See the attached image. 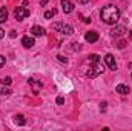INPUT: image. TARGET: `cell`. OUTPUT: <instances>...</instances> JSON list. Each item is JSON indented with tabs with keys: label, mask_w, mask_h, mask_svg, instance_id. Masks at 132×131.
<instances>
[{
	"label": "cell",
	"mask_w": 132,
	"mask_h": 131,
	"mask_svg": "<svg viewBox=\"0 0 132 131\" xmlns=\"http://www.w3.org/2000/svg\"><path fill=\"white\" fill-rule=\"evenodd\" d=\"M85 39H86L88 43H94V42L98 40V33H95V31H88V33L85 34Z\"/></svg>",
	"instance_id": "ba28073f"
},
{
	"label": "cell",
	"mask_w": 132,
	"mask_h": 131,
	"mask_svg": "<svg viewBox=\"0 0 132 131\" xmlns=\"http://www.w3.org/2000/svg\"><path fill=\"white\" fill-rule=\"evenodd\" d=\"M3 35H5V31H3V30H2V28H0V40H2V39H3Z\"/></svg>",
	"instance_id": "d4e9b609"
},
{
	"label": "cell",
	"mask_w": 132,
	"mask_h": 131,
	"mask_svg": "<svg viewBox=\"0 0 132 131\" xmlns=\"http://www.w3.org/2000/svg\"><path fill=\"white\" fill-rule=\"evenodd\" d=\"M14 17H15L17 22H22L26 17H29V9H26L25 6H17L15 11H14Z\"/></svg>",
	"instance_id": "277c9868"
},
{
	"label": "cell",
	"mask_w": 132,
	"mask_h": 131,
	"mask_svg": "<svg viewBox=\"0 0 132 131\" xmlns=\"http://www.w3.org/2000/svg\"><path fill=\"white\" fill-rule=\"evenodd\" d=\"M0 94H2V96H9V94H11V90H9V88H5V86H3V88L0 90Z\"/></svg>",
	"instance_id": "ac0fdd59"
},
{
	"label": "cell",
	"mask_w": 132,
	"mask_h": 131,
	"mask_svg": "<svg viewBox=\"0 0 132 131\" xmlns=\"http://www.w3.org/2000/svg\"><path fill=\"white\" fill-rule=\"evenodd\" d=\"M22 45H23L25 48H32L34 46V37L23 35V37H22Z\"/></svg>",
	"instance_id": "7c38bea8"
},
{
	"label": "cell",
	"mask_w": 132,
	"mask_h": 131,
	"mask_svg": "<svg viewBox=\"0 0 132 131\" xmlns=\"http://www.w3.org/2000/svg\"><path fill=\"white\" fill-rule=\"evenodd\" d=\"M60 5H62V8H63V12H65V14H71V12L74 11V3H72L71 0H62V2H60Z\"/></svg>",
	"instance_id": "5b68a950"
},
{
	"label": "cell",
	"mask_w": 132,
	"mask_h": 131,
	"mask_svg": "<svg viewBox=\"0 0 132 131\" xmlns=\"http://www.w3.org/2000/svg\"><path fill=\"white\" fill-rule=\"evenodd\" d=\"M8 20V9L3 6V8H0V23H5Z\"/></svg>",
	"instance_id": "5bb4252c"
},
{
	"label": "cell",
	"mask_w": 132,
	"mask_h": 131,
	"mask_svg": "<svg viewBox=\"0 0 132 131\" xmlns=\"http://www.w3.org/2000/svg\"><path fill=\"white\" fill-rule=\"evenodd\" d=\"M103 71H104V65L101 63L98 54H89L81 65V72L89 79H94V77L100 76Z\"/></svg>",
	"instance_id": "6da1fadb"
},
{
	"label": "cell",
	"mask_w": 132,
	"mask_h": 131,
	"mask_svg": "<svg viewBox=\"0 0 132 131\" xmlns=\"http://www.w3.org/2000/svg\"><path fill=\"white\" fill-rule=\"evenodd\" d=\"M74 45V49H80V43H72Z\"/></svg>",
	"instance_id": "cb8c5ba5"
},
{
	"label": "cell",
	"mask_w": 132,
	"mask_h": 131,
	"mask_svg": "<svg viewBox=\"0 0 132 131\" xmlns=\"http://www.w3.org/2000/svg\"><path fill=\"white\" fill-rule=\"evenodd\" d=\"M104 62H106V65H108L109 69H112V71L117 69V63H115V59H114L112 54H106V56H104Z\"/></svg>",
	"instance_id": "8992f818"
},
{
	"label": "cell",
	"mask_w": 132,
	"mask_h": 131,
	"mask_svg": "<svg viewBox=\"0 0 132 131\" xmlns=\"http://www.w3.org/2000/svg\"><path fill=\"white\" fill-rule=\"evenodd\" d=\"M88 2H91V0H78V3H81V5H85V3H88Z\"/></svg>",
	"instance_id": "484cf974"
},
{
	"label": "cell",
	"mask_w": 132,
	"mask_h": 131,
	"mask_svg": "<svg viewBox=\"0 0 132 131\" xmlns=\"http://www.w3.org/2000/svg\"><path fill=\"white\" fill-rule=\"evenodd\" d=\"M100 19L108 25H115L120 19V11L115 5H108L100 11Z\"/></svg>",
	"instance_id": "7a4b0ae2"
},
{
	"label": "cell",
	"mask_w": 132,
	"mask_h": 131,
	"mask_svg": "<svg viewBox=\"0 0 132 131\" xmlns=\"http://www.w3.org/2000/svg\"><path fill=\"white\" fill-rule=\"evenodd\" d=\"M29 33L32 34V35H35V37H42V35H45V34H46V30H45V28H42V26H37V25H35V26L31 28V31H29Z\"/></svg>",
	"instance_id": "8fae6325"
},
{
	"label": "cell",
	"mask_w": 132,
	"mask_h": 131,
	"mask_svg": "<svg viewBox=\"0 0 132 131\" xmlns=\"http://www.w3.org/2000/svg\"><path fill=\"white\" fill-rule=\"evenodd\" d=\"M15 35H17V31H14V30H12V31H9V37H12V39H14Z\"/></svg>",
	"instance_id": "603a6c76"
},
{
	"label": "cell",
	"mask_w": 132,
	"mask_h": 131,
	"mask_svg": "<svg viewBox=\"0 0 132 131\" xmlns=\"http://www.w3.org/2000/svg\"><path fill=\"white\" fill-rule=\"evenodd\" d=\"M28 83L32 86L34 94H38V93H40V90H42V82H37V80H34V79H28Z\"/></svg>",
	"instance_id": "9c48e42d"
},
{
	"label": "cell",
	"mask_w": 132,
	"mask_h": 131,
	"mask_svg": "<svg viewBox=\"0 0 132 131\" xmlns=\"http://www.w3.org/2000/svg\"><path fill=\"white\" fill-rule=\"evenodd\" d=\"M46 3H48V0H42V2H40V5H42V6H45Z\"/></svg>",
	"instance_id": "4316f807"
},
{
	"label": "cell",
	"mask_w": 132,
	"mask_h": 131,
	"mask_svg": "<svg viewBox=\"0 0 132 131\" xmlns=\"http://www.w3.org/2000/svg\"><path fill=\"white\" fill-rule=\"evenodd\" d=\"M115 46H117L118 49H123V48L126 46V42H125V40H118V42L115 43Z\"/></svg>",
	"instance_id": "e0dca14e"
},
{
	"label": "cell",
	"mask_w": 132,
	"mask_h": 131,
	"mask_svg": "<svg viewBox=\"0 0 132 131\" xmlns=\"http://www.w3.org/2000/svg\"><path fill=\"white\" fill-rule=\"evenodd\" d=\"M125 33H126V26H123V25L115 26V28L111 30V35H112V37H120V35H123Z\"/></svg>",
	"instance_id": "52a82bcc"
},
{
	"label": "cell",
	"mask_w": 132,
	"mask_h": 131,
	"mask_svg": "<svg viewBox=\"0 0 132 131\" xmlns=\"http://www.w3.org/2000/svg\"><path fill=\"white\" fill-rule=\"evenodd\" d=\"M57 103H59V105H63V103H65V99L63 97H57Z\"/></svg>",
	"instance_id": "7402d4cb"
},
{
	"label": "cell",
	"mask_w": 132,
	"mask_h": 131,
	"mask_svg": "<svg viewBox=\"0 0 132 131\" xmlns=\"http://www.w3.org/2000/svg\"><path fill=\"white\" fill-rule=\"evenodd\" d=\"M5 62H6V60H5V57H3V56L0 54V69H2L3 66H5Z\"/></svg>",
	"instance_id": "ffe728a7"
},
{
	"label": "cell",
	"mask_w": 132,
	"mask_h": 131,
	"mask_svg": "<svg viewBox=\"0 0 132 131\" xmlns=\"http://www.w3.org/2000/svg\"><path fill=\"white\" fill-rule=\"evenodd\" d=\"M11 83H12V79H11V77H5V79H2V85L8 86V85H11Z\"/></svg>",
	"instance_id": "2e32d148"
},
{
	"label": "cell",
	"mask_w": 132,
	"mask_h": 131,
	"mask_svg": "<svg viewBox=\"0 0 132 131\" xmlns=\"http://www.w3.org/2000/svg\"><path fill=\"white\" fill-rule=\"evenodd\" d=\"M14 122H15L17 125H20V127H22V125H25V123H26V119H25V116H23V114H15V116H14Z\"/></svg>",
	"instance_id": "4fadbf2b"
},
{
	"label": "cell",
	"mask_w": 132,
	"mask_h": 131,
	"mask_svg": "<svg viewBox=\"0 0 132 131\" xmlns=\"http://www.w3.org/2000/svg\"><path fill=\"white\" fill-rule=\"evenodd\" d=\"M115 91H117L118 94H121V96H126V94H129V93H131V88H129L128 85L120 83V85H117V86H115Z\"/></svg>",
	"instance_id": "30bf717a"
},
{
	"label": "cell",
	"mask_w": 132,
	"mask_h": 131,
	"mask_svg": "<svg viewBox=\"0 0 132 131\" xmlns=\"http://www.w3.org/2000/svg\"><path fill=\"white\" fill-rule=\"evenodd\" d=\"M52 28H54L57 33H62V34H65V35H72V34H74V28H72L71 25L63 23V22H57V23H54Z\"/></svg>",
	"instance_id": "3957f363"
},
{
	"label": "cell",
	"mask_w": 132,
	"mask_h": 131,
	"mask_svg": "<svg viewBox=\"0 0 132 131\" xmlns=\"http://www.w3.org/2000/svg\"><path fill=\"white\" fill-rule=\"evenodd\" d=\"M57 59H59L60 62H63V63H68V59H66V57H63V56H57Z\"/></svg>",
	"instance_id": "44dd1931"
},
{
	"label": "cell",
	"mask_w": 132,
	"mask_h": 131,
	"mask_svg": "<svg viewBox=\"0 0 132 131\" xmlns=\"http://www.w3.org/2000/svg\"><path fill=\"white\" fill-rule=\"evenodd\" d=\"M57 14V9L55 8H52V9H49V11H46L45 12V19H51V17H54Z\"/></svg>",
	"instance_id": "9a60e30c"
},
{
	"label": "cell",
	"mask_w": 132,
	"mask_h": 131,
	"mask_svg": "<svg viewBox=\"0 0 132 131\" xmlns=\"http://www.w3.org/2000/svg\"><path fill=\"white\" fill-rule=\"evenodd\" d=\"M106 108H108V102H101V103H100V111H101V113H104V111H106Z\"/></svg>",
	"instance_id": "d6986e66"
},
{
	"label": "cell",
	"mask_w": 132,
	"mask_h": 131,
	"mask_svg": "<svg viewBox=\"0 0 132 131\" xmlns=\"http://www.w3.org/2000/svg\"><path fill=\"white\" fill-rule=\"evenodd\" d=\"M131 37H132V31H131Z\"/></svg>",
	"instance_id": "83f0119b"
}]
</instances>
